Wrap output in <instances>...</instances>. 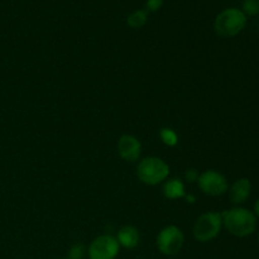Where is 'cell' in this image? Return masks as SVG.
Wrapping results in <instances>:
<instances>
[{
	"label": "cell",
	"instance_id": "1",
	"mask_svg": "<svg viewBox=\"0 0 259 259\" xmlns=\"http://www.w3.org/2000/svg\"><path fill=\"white\" fill-rule=\"evenodd\" d=\"M223 228L232 235L245 238L254 234L258 227V219L252 210L243 206H234L222 212Z\"/></svg>",
	"mask_w": 259,
	"mask_h": 259
},
{
	"label": "cell",
	"instance_id": "2",
	"mask_svg": "<svg viewBox=\"0 0 259 259\" xmlns=\"http://www.w3.org/2000/svg\"><path fill=\"white\" fill-rule=\"evenodd\" d=\"M137 177L142 184L157 186L169 177V166L159 157H146L137 164Z\"/></svg>",
	"mask_w": 259,
	"mask_h": 259
},
{
	"label": "cell",
	"instance_id": "3",
	"mask_svg": "<svg viewBox=\"0 0 259 259\" xmlns=\"http://www.w3.org/2000/svg\"><path fill=\"white\" fill-rule=\"evenodd\" d=\"M248 17L238 8H228L219 13L214 22V29L223 38H232L247 27Z\"/></svg>",
	"mask_w": 259,
	"mask_h": 259
},
{
	"label": "cell",
	"instance_id": "4",
	"mask_svg": "<svg viewBox=\"0 0 259 259\" xmlns=\"http://www.w3.org/2000/svg\"><path fill=\"white\" fill-rule=\"evenodd\" d=\"M223 229L222 212L207 211L200 215L192 227L194 238L200 243L214 240Z\"/></svg>",
	"mask_w": 259,
	"mask_h": 259
},
{
	"label": "cell",
	"instance_id": "5",
	"mask_svg": "<svg viewBox=\"0 0 259 259\" xmlns=\"http://www.w3.org/2000/svg\"><path fill=\"white\" fill-rule=\"evenodd\" d=\"M185 243V235L176 225H167L158 233L156 239L157 249L167 257H174L181 252Z\"/></svg>",
	"mask_w": 259,
	"mask_h": 259
},
{
	"label": "cell",
	"instance_id": "6",
	"mask_svg": "<svg viewBox=\"0 0 259 259\" xmlns=\"http://www.w3.org/2000/svg\"><path fill=\"white\" fill-rule=\"evenodd\" d=\"M196 182L202 194L207 196H222L229 190V182L227 177L222 172L215 169H206L200 174Z\"/></svg>",
	"mask_w": 259,
	"mask_h": 259
},
{
	"label": "cell",
	"instance_id": "7",
	"mask_svg": "<svg viewBox=\"0 0 259 259\" xmlns=\"http://www.w3.org/2000/svg\"><path fill=\"white\" fill-rule=\"evenodd\" d=\"M120 252V245L114 235L103 234L93 239L88 248L90 259H115Z\"/></svg>",
	"mask_w": 259,
	"mask_h": 259
},
{
	"label": "cell",
	"instance_id": "8",
	"mask_svg": "<svg viewBox=\"0 0 259 259\" xmlns=\"http://www.w3.org/2000/svg\"><path fill=\"white\" fill-rule=\"evenodd\" d=\"M118 153L126 162L139 161L142 154L141 141L132 134H123L118 141Z\"/></svg>",
	"mask_w": 259,
	"mask_h": 259
},
{
	"label": "cell",
	"instance_id": "9",
	"mask_svg": "<svg viewBox=\"0 0 259 259\" xmlns=\"http://www.w3.org/2000/svg\"><path fill=\"white\" fill-rule=\"evenodd\" d=\"M229 200L234 206H240L244 204L252 194V182L247 177H242L233 182L229 186Z\"/></svg>",
	"mask_w": 259,
	"mask_h": 259
},
{
	"label": "cell",
	"instance_id": "10",
	"mask_svg": "<svg viewBox=\"0 0 259 259\" xmlns=\"http://www.w3.org/2000/svg\"><path fill=\"white\" fill-rule=\"evenodd\" d=\"M115 238L118 240L120 248L134 249V248L138 247L139 240H141V234H139V230L136 227H133V225H125V227L119 229Z\"/></svg>",
	"mask_w": 259,
	"mask_h": 259
},
{
	"label": "cell",
	"instance_id": "11",
	"mask_svg": "<svg viewBox=\"0 0 259 259\" xmlns=\"http://www.w3.org/2000/svg\"><path fill=\"white\" fill-rule=\"evenodd\" d=\"M163 195L168 200H179L186 196L185 184L180 179H167L163 185Z\"/></svg>",
	"mask_w": 259,
	"mask_h": 259
},
{
	"label": "cell",
	"instance_id": "12",
	"mask_svg": "<svg viewBox=\"0 0 259 259\" xmlns=\"http://www.w3.org/2000/svg\"><path fill=\"white\" fill-rule=\"evenodd\" d=\"M147 19H148V12L146 9H139L129 14V17L126 18V24L131 28L138 29L146 24Z\"/></svg>",
	"mask_w": 259,
	"mask_h": 259
},
{
	"label": "cell",
	"instance_id": "13",
	"mask_svg": "<svg viewBox=\"0 0 259 259\" xmlns=\"http://www.w3.org/2000/svg\"><path fill=\"white\" fill-rule=\"evenodd\" d=\"M159 138H161L162 143L166 144L167 147H175L179 143V136L171 128H162L159 131Z\"/></svg>",
	"mask_w": 259,
	"mask_h": 259
},
{
	"label": "cell",
	"instance_id": "14",
	"mask_svg": "<svg viewBox=\"0 0 259 259\" xmlns=\"http://www.w3.org/2000/svg\"><path fill=\"white\" fill-rule=\"evenodd\" d=\"M240 10L247 17H257L259 14V0H243Z\"/></svg>",
	"mask_w": 259,
	"mask_h": 259
},
{
	"label": "cell",
	"instance_id": "15",
	"mask_svg": "<svg viewBox=\"0 0 259 259\" xmlns=\"http://www.w3.org/2000/svg\"><path fill=\"white\" fill-rule=\"evenodd\" d=\"M86 254H88V248L82 243H75L68 249L67 259H83Z\"/></svg>",
	"mask_w": 259,
	"mask_h": 259
},
{
	"label": "cell",
	"instance_id": "16",
	"mask_svg": "<svg viewBox=\"0 0 259 259\" xmlns=\"http://www.w3.org/2000/svg\"><path fill=\"white\" fill-rule=\"evenodd\" d=\"M163 5V0H147L146 10L147 12H157Z\"/></svg>",
	"mask_w": 259,
	"mask_h": 259
},
{
	"label": "cell",
	"instance_id": "17",
	"mask_svg": "<svg viewBox=\"0 0 259 259\" xmlns=\"http://www.w3.org/2000/svg\"><path fill=\"white\" fill-rule=\"evenodd\" d=\"M199 172L196 169L191 168V169H187L186 174H185V180L189 182H196L197 179H199Z\"/></svg>",
	"mask_w": 259,
	"mask_h": 259
},
{
	"label": "cell",
	"instance_id": "18",
	"mask_svg": "<svg viewBox=\"0 0 259 259\" xmlns=\"http://www.w3.org/2000/svg\"><path fill=\"white\" fill-rule=\"evenodd\" d=\"M253 214L255 215L257 219H259V199H257V201H255L254 205H253Z\"/></svg>",
	"mask_w": 259,
	"mask_h": 259
},
{
	"label": "cell",
	"instance_id": "19",
	"mask_svg": "<svg viewBox=\"0 0 259 259\" xmlns=\"http://www.w3.org/2000/svg\"><path fill=\"white\" fill-rule=\"evenodd\" d=\"M258 243H259V232H258Z\"/></svg>",
	"mask_w": 259,
	"mask_h": 259
},
{
	"label": "cell",
	"instance_id": "20",
	"mask_svg": "<svg viewBox=\"0 0 259 259\" xmlns=\"http://www.w3.org/2000/svg\"><path fill=\"white\" fill-rule=\"evenodd\" d=\"M61 259H67V258H61Z\"/></svg>",
	"mask_w": 259,
	"mask_h": 259
}]
</instances>
